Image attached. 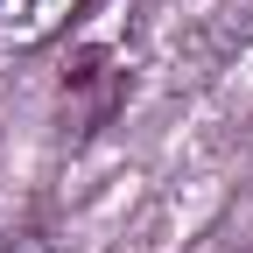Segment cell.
I'll list each match as a JSON object with an SVG mask.
<instances>
[{
	"mask_svg": "<svg viewBox=\"0 0 253 253\" xmlns=\"http://www.w3.org/2000/svg\"><path fill=\"white\" fill-rule=\"evenodd\" d=\"M0 253H56V239L42 225H21V232H0Z\"/></svg>",
	"mask_w": 253,
	"mask_h": 253,
	"instance_id": "2",
	"label": "cell"
},
{
	"mask_svg": "<svg viewBox=\"0 0 253 253\" xmlns=\"http://www.w3.org/2000/svg\"><path fill=\"white\" fill-rule=\"evenodd\" d=\"M91 0H0V56H36L56 36H71V21Z\"/></svg>",
	"mask_w": 253,
	"mask_h": 253,
	"instance_id": "1",
	"label": "cell"
}]
</instances>
